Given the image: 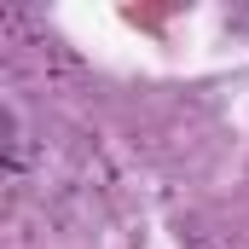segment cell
I'll return each instance as SVG.
<instances>
[{
    "mask_svg": "<svg viewBox=\"0 0 249 249\" xmlns=\"http://www.w3.org/2000/svg\"><path fill=\"white\" fill-rule=\"evenodd\" d=\"M232 23H238V29H249V12H232Z\"/></svg>",
    "mask_w": 249,
    "mask_h": 249,
    "instance_id": "obj_2",
    "label": "cell"
},
{
    "mask_svg": "<svg viewBox=\"0 0 249 249\" xmlns=\"http://www.w3.org/2000/svg\"><path fill=\"white\" fill-rule=\"evenodd\" d=\"M18 151V127L6 122V110H0V157H12Z\"/></svg>",
    "mask_w": 249,
    "mask_h": 249,
    "instance_id": "obj_1",
    "label": "cell"
}]
</instances>
